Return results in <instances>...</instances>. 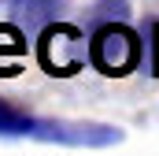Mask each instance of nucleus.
<instances>
[{"label": "nucleus", "instance_id": "obj_1", "mask_svg": "<svg viewBox=\"0 0 159 156\" xmlns=\"http://www.w3.org/2000/svg\"><path fill=\"white\" fill-rule=\"evenodd\" d=\"M141 56H144L141 41H137V34L129 26H122V19L119 22H100L93 30V37H89V63L100 75L122 78L129 71H137Z\"/></svg>", "mask_w": 159, "mask_h": 156}, {"label": "nucleus", "instance_id": "obj_2", "mask_svg": "<svg viewBox=\"0 0 159 156\" xmlns=\"http://www.w3.org/2000/svg\"><path fill=\"white\" fill-rule=\"evenodd\" d=\"M37 60L48 75L70 78V75H78L85 67V60H89V37L78 26L52 22V26H44L37 34Z\"/></svg>", "mask_w": 159, "mask_h": 156}, {"label": "nucleus", "instance_id": "obj_3", "mask_svg": "<svg viewBox=\"0 0 159 156\" xmlns=\"http://www.w3.org/2000/svg\"><path fill=\"white\" fill-rule=\"evenodd\" d=\"M34 138L52 145H74V149H107L122 141V130L107 123H85V119H37Z\"/></svg>", "mask_w": 159, "mask_h": 156}, {"label": "nucleus", "instance_id": "obj_4", "mask_svg": "<svg viewBox=\"0 0 159 156\" xmlns=\"http://www.w3.org/2000/svg\"><path fill=\"white\" fill-rule=\"evenodd\" d=\"M67 0H11V22L26 34H41L59 19Z\"/></svg>", "mask_w": 159, "mask_h": 156}, {"label": "nucleus", "instance_id": "obj_5", "mask_svg": "<svg viewBox=\"0 0 159 156\" xmlns=\"http://www.w3.org/2000/svg\"><path fill=\"white\" fill-rule=\"evenodd\" d=\"M34 130H37V115L0 97V138H34Z\"/></svg>", "mask_w": 159, "mask_h": 156}, {"label": "nucleus", "instance_id": "obj_6", "mask_svg": "<svg viewBox=\"0 0 159 156\" xmlns=\"http://www.w3.org/2000/svg\"><path fill=\"white\" fill-rule=\"evenodd\" d=\"M4 52H15V56L26 52V30H19L15 22L11 26H0V56ZM0 75H4V60H0Z\"/></svg>", "mask_w": 159, "mask_h": 156}, {"label": "nucleus", "instance_id": "obj_7", "mask_svg": "<svg viewBox=\"0 0 159 156\" xmlns=\"http://www.w3.org/2000/svg\"><path fill=\"white\" fill-rule=\"evenodd\" d=\"M129 15V7H126V0H100L96 7H93V22L100 26V22H115V19H126Z\"/></svg>", "mask_w": 159, "mask_h": 156}]
</instances>
